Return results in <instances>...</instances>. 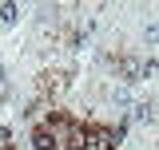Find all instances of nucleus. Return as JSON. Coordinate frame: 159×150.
I'll use <instances>...</instances> for the list:
<instances>
[{
	"instance_id": "4",
	"label": "nucleus",
	"mask_w": 159,
	"mask_h": 150,
	"mask_svg": "<svg viewBox=\"0 0 159 150\" xmlns=\"http://www.w3.org/2000/svg\"><path fill=\"white\" fill-rule=\"evenodd\" d=\"M0 150H16V146H8V142H4V146H0Z\"/></svg>"
},
{
	"instance_id": "3",
	"label": "nucleus",
	"mask_w": 159,
	"mask_h": 150,
	"mask_svg": "<svg viewBox=\"0 0 159 150\" xmlns=\"http://www.w3.org/2000/svg\"><path fill=\"white\" fill-rule=\"evenodd\" d=\"M68 79H72L68 71H44L36 87H40V95H48V91H64V87H68Z\"/></svg>"
},
{
	"instance_id": "1",
	"label": "nucleus",
	"mask_w": 159,
	"mask_h": 150,
	"mask_svg": "<svg viewBox=\"0 0 159 150\" xmlns=\"http://www.w3.org/2000/svg\"><path fill=\"white\" fill-rule=\"evenodd\" d=\"M36 123L52 134L56 150H88V123H80L72 111H64V107H48L44 119H36Z\"/></svg>"
},
{
	"instance_id": "5",
	"label": "nucleus",
	"mask_w": 159,
	"mask_h": 150,
	"mask_svg": "<svg viewBox=\"0 0 159 150\" xmlns=\"http://www.w3.org/2000/svg\"><path fill=\"white\" fill-rule=\"evenodd\" d=\"M155 150H159V142H155Z\"/></svg>"
},
{
	"instance_id": "2",
	"label": "nucleus",
	"mask_w": 159,
	"mask_h": 150,
	"mask_svg": "<svg viewBox=\"0 0 159 150\" xmlns=\"http://www.w3.org/2000/svg\"><path fill=\"white\" fill-rule=\"evenodd\" d=\"M119 142H123V127L88 123V150H116Z\"/></svg>"
}]
</instances>
